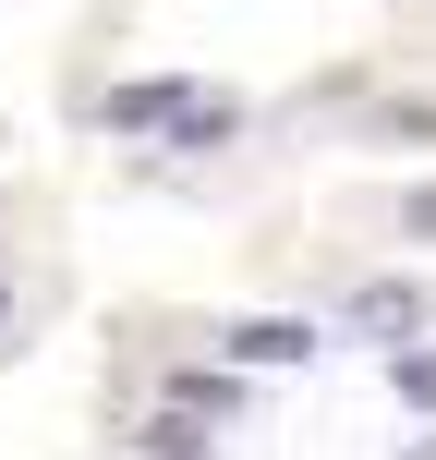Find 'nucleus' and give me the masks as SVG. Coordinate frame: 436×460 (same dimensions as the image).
Returning a JSON list of instances; mask_svg holds the SVG:
<instances>
[{
	"label": "nucleus",
	"instance_id": "423d86ee",
	"mask_svg": "<svg viewBox=\"0 0 436 460\" xmlns=\"http://www.w3.org/2000/svg\"><path fill=\"white\" fill-rule=\"evenodd\" d=\"M400 218H413V243H436V182L413 194V207H400Z\"/></svg>",
	"mask_w": 436,
	"mask_h": 460
},
{
	"label": "nucleus",
	"instance_id": "f257e3e1",
	"mask_svg": "<svg viewBox=\"0 0 436 460\" xmlns=\"http://www.w3.org/2000/svg\"><path fill=\"white\" fill-rule=\"evenodd\" d=\"M340 327H351V340H400V327H424V291H413V279H364V291L340 303Z\"/></svg>",
	"mask_w": 436,
	"mask_h": 460
},
{
	"label": "nucleus",
	"instance_id": "20e7f679",
	"mask_svg": "<svg viewBox=\"0 0 436 460\" xmlns=\"http://www.w3.org/2000/svg\"><path fill=\"white\" fill-rule=\"evenodd\" d=\"M388 376H400V400H413V412H436V351H400Z\"/></svg>",
	"mask_w": 436,
	"mask_h": 460
},
{
	"label": "nucleus",
	"instance_id": "39448f33",
	"mask_svg": "<svg viewBox=\"0 0 436 460\" xmlns=\"http://www.w3.org/2000/svg\"><path fill=\"white\" fill-rule=\"evenodd\" d=\"M146 460H207V448H194V424H158V448H146Z\"/></svg>",
	"mask_w": 436,
	"mask_h": 460
},
{
	"label": "nucleus",
	"instance_id": "7ed1b4c3",
	"mask_svg": "<svg viewBox=\"0 0 436 460\" xmlns=\"http://www.w3.org/2000/svg\"><path fill=\"white\" fill-rule=\"evenodd\" d=\"M182 110H194V85H121V97H110L121 134H182Z\"/></svg>",
	"mask_w": 436,
	"mask_h": 460
},
{
	"label": "nucleus",
	"instance_id": "f03ea898",
	"mask_svg": "<svg viewBox=\"0 0 436 460\" xmlns=\"http://www.w3.org/2000/svg\"><path fill=\"white\" fill-rule=\"evenodd\" d=\"M303 351H316L303 315H243V327H230V364H303Z\"/></svg>",
	"mask_w": 436,
	"mask_h": 460
}]
</instances>
